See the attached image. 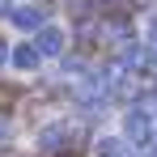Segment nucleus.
<instances>
[{"label":"nucleus","mask_w":157,"mask_h":157,"mask_svg":"<svg viewBox=\"0 0 157 157\" xmlns=\"http://www.w3.org/2000/svg\"><path fill=\"white\" fill-rule=\"evenodd\" d=\"M59 157H77V153H59Z\"/></svg>","instance_id":"10"},{"label":"nucleus","mask_w":157,"mask_h":157,"mask_svg":"<svg viewBox=\"0 0 157 157\" xmlns=\"http://www.w3.org/2000/svg\"><path fill=\"white\" fill-rule=\"evenodd\" d=\"M13 26H17V30H34V34H38V30L47 26V13L34 9V4H21V9H13Z\"/></svg>","instance_id":"3"},{"label":"nucleus","mask_w":157,"mask_h":157,"mask_svg":"<svg viewBox=\"0 0 157 157\" xmlns=\"http://www.w3.org/2000/svg\"><path fill=\"white\" fill-rule=\"evenodd\" d=\"M98 157H132L128 140H119V136H102L98 140Z\"/></svg>","instance_id":"5"},{"label":"nucleus","mask_w":157,"mask_h":157,"mask_svg":"<svg viewBox=\"0 0 157 157\" xmlns=\"http://www.w3.org/2000/svg\"><path fill=\"white\" fill-rule=\"evenodd\" d=\"M144 64H153V68H157V43H149V47H144Z\"/></svg>","instance_id":"7"},{"label":"nucleus","mask_w":157,"mask_h":157,"mask_svg":"<svg viewBox=\"0 0 157 157\" xmlns=\"http://www.w3.org/2000/svg\"><path fill=\"white\" fill-rule=\"evenodd\" d=\"M4 59H9V47H4V43H0V64H4Z\"/></svg>","instance_id":"9"},{"label":"nucleus","mask_w":157,"mask_h":157,"mask_svg":"<svg viewBox=\"0 0 157 157\" xmlns=\"http://www.w3.org/2000/svg\"><path fill=\"white\" fill-rule=\"evenodd\" d=\"M153 94H157V81H153Z\"/></svg>","instance_id":"11"},{"label":"nucleus","mask_w":157,"mask_h":157,"mask_svg":"<svg viewBox=\"0 0 157 157\" xmlns=\"http://www.w3.org/2000/svg\"><path fill=\"white\" fill-rule=\"evenodd\" d=\"M123 132H128V144H153L157 140V128H153V115L144 106H132L123 115Z\"/></svg>","instance_id":"1"},{"label":"nucleus","mask_w":157,"mask_h":157,"mask_svg":"<svg viewBox=\"0 0 157 157\" xmlns=\"http://www.w3.org/2000/svg\"><path fill=\"white\" fill-rule=\"evenodd\" d=\"M34 51H38V55H59V51H64V30L47 21V26L38 30V38H34Z\"/></svg>","instance_id":"2"},{"label":"nucleus","mask_w":157,"mask_h":157,"mask_svg":"<svg viewBox=\"0 0 157 157\" xmlns=\"http://www.w3.org/2000/svg\"><path fill=\"white\" fill-rule=\"evenodd\" d=\"M0 17H13V4L9 0H0Z\"/></svg>","instance_id":"8"},{"label":"nucleus","mask_w":157,"mask_h":157,"mask_svg":"<svg viewBox=\"0 0 157 157\" xmlns=\"http://www.w3.org/2000/svg\"><path fill=\"white\" fill-rule=\"evenodd\" d=\"M9 59H13V64H17L21 72H30V68H38V59H43V55L34 51V43H26V47H17V51L9 55Z\"/></svg>","instance_id":"6"},{"label":"nucleus","mask_w":157,"mask_h":157,"mask_svg":"<svg viewBox=\"0 0 157 157\" xmlns=\"http://www.w3.org/2000/svg\"><path fill=\"white\" fill-rule=\"evenodd\" d=\"M64 140H68V128H64V123H51V128H43V132H38V144H43L47 153H55Z\"/></svg>","instance_id":"4"}]
</instances>
